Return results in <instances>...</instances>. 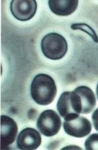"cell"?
Listing matches in <instances>:
<instances>
[{
  "label": "cell",
  "instance_id": "6da1fadb",
  "mask_svg": "<svg viewBox=\"0 0 98 150\" xmlns=\"http://www.w3.org/2000/svg\"><path fill=\"white\" fill-rule=\"evenodd\" d=\"M30 91L32 98L36 103L47 105L54 101L57 94V87L51 76L39 74L32 80Z\"/></svg>",
  "mask_w": 98,
  "mask_h": 150
},
{
  "label": "cell",
  "instance_id": "7a4b0ae2",
  "mask_svg": "<svg viewBox=\"0 0 98 150\" xmlns=\"http://www.w3.org/2000/svg\"><path fill=\"white\" fill-rule=\"evenodd\" d=\"M43 54L50 60H60L68 52V45L65 38L53 32L44 35L41 43Z\"/></svg>",
  "mask_w": 98,
  "mask_h": 150
},
{
  "label": "cell",
  "instance_id": "3957f363",
  "mask_svg": "<svg viewBox=\"0 0 98 150\" xmlns=\"http://www.w3.org/2000/svg\"><path fill=\"white\" fill-rule=\"evenodd\" d=\"M61 127V120L55 111L47 110L39 116L37 127L42 134L51 137L57 134Z\"/></svg>",
  "mask_w": 98,
  "mask_h": 150
},
{
  "label": "cell",
  "instance_id": "277c9868",
  "mask_svg": "<svg viewBox=\"0 0 98 150\" xmlns=\"http://www.w3.org/2000/svg\"><path fill=\"white\" fill-rule=\"evenodd\" d=\"M10 9L14 17L20 21H27L35 16L37 9L35 0H13Z\"/></svg>",
  "mask_w": 98,
  "mask_h": 150
},
{
  "label": "cell",
  "instance_id": "5b68a950",
  "mask_svg": "<svg viewBox=\"0 0 98 150\" xmlns=\"http://www.w3.org/2000/svg\"><path fill=\"white\" fill-rule=\"evenodd\" d=\"M63 129L68 135L75 138H83L92 131V124L88 119L77 116L63 122Z\"/></svg>",
  "mask_w": 98,
  "mask_h": 150
},
{
  "label": "cell",
  "instance_id": "8992f818",
  "mask_svg": "<svg viewBox=\"0 0 98 150\" xmlns=\"http://www.w3.org/2000/svg\"><path fill=\"white\" fill-rule=\"evenodd\" d=\"M1 149H7L14 143L18 133L15 121L7 115H1Z\"/></svg>",
  "mask_w": 98,
  "mask_h": 150
},
{
  "label": "cell",
  "instance_id": "52a82bcc",
  "mask_svg": "<svg viewBox=\"0 0 98 150\" xmlns=\"http://www.w3.org/2000/svg\"><path fill=\"white\" fill-rule=\"evenodd\" d=\"M41 144L40 133L33 128H25L19 133L16 145L18 148L23 150H34Z\"/></svg>",
  "mask_w": 98,
  "mask_h": 150
},
{
  "label": "cell",
  "instance_id": "ba28073f",
  "mask_svg": "<svg viewBox=\"0 0 98 150\" xmlns=\"http://www.w3.org/2000/svg\"><path fill=\"white\" fill-rule=\"evenodd\" d=\"M78 0H49V5L51 11L58 16H68L77 9Z\"/></svg>",
  "mask_w": 98,
  "mask_h": 150
},
{
  "label": "cell",
  "instance_id": "9c48e42d",
  "mask_svg": "<svg viewBox=\"0 0 98 150\" xmlns=\"http://www.w3.org/2000/svg\"><path fill=\"white\" fill-rule=\"evenodd\" d=\"M80 96L82 114L91 113L96 105V96L87 86H79L75 89Z\"/></svg>",
  "mask_w": 98,
  "mask_h": 150
},
{
  "label": "cell",
  "instance_id": "30bf717a",
  "mask_svg": "<svg viewBox=\"0 0 98 150\" xmlns=\"http://www.w3.org/2000/svg\"><path fill=\"white\" fill-rule=\"evenodd\" d=\"M69 94V91H66L61 94L58 99L56 106L59 114L65 121L79 115L75 113L73 110L71 101H70Z\"/></svg>",
  "mask_w": 98,
  "mask_h": 150
},
{
  "label": "cell",
  "instance_id": "8fae6325",
  "mask_svg": "<svg viewBox=\"0 0 98 150\" xmlns=\"http://www.w3.org/2000/svg\"><path fill=\"white\" fill-rule=\"evenodd\" d=\"M71 28L73 30H81V31L85 32L86 34H88L92 38L95 42L96 43H98V36L96 32L94 31L93 28L85 23H74L71 26Z\"/></svg>",
  "mask_w": 98,
  "mask_h": 150
},
{
  "label": "cell",
  "instance_id": "7c38bea8",
  "mask_svg": "<svg viewBox=\"0 0 98 150\" xmlns=\"http://www.w3.org/2000/svg\"><path fill=\"white\" fill-rule=\"evenodd\" d=\"M85 146L86 150H98V134L90 136L85 141Z\"/></svg>",
  "mask_w": 98,
  "mask_h": 150
},
{
  "label": "cell",
  "instance_id": "4fadbf2b",
  "mask_svg": "<svg viewBox=\"0 0 98 150\" xmlns=\"http://www.w3.org/2000/svg\"><path fill=\"white\" fill-rule=\"evenodd\" d=\"M92 119L95 129L98 131V108L93 112V114L92 115Z\"/></svg>",
  "mask_w": 98,
  "mask_h": 150
},
{
  "label": "cell",
  "instance_id": "5bb4252c",
  "mask_svg": "<svg viewBox=\"0 0 98 150\" xmlns=\"http://www.w3.org/2000/svg\"><path fill=\"white\" fill-rule=\"evenodd\" d=\"M96 94H97V96L98 98V84L97 85V87H96Z\"/></svg>",
  "mask_w": 98,
  "mask_h": 150
}]
</instances>
